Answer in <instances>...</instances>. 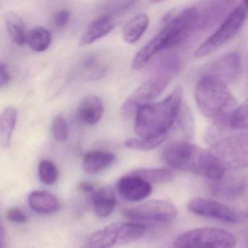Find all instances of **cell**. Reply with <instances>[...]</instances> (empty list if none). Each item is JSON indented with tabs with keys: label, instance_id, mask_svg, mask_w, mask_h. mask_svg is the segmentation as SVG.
<instances>
[{
	"label": "cell",
	"instance_id": "cell-1",
	"mask_svg": "<svg viewBox=\"0 0 248 248\" xmlns=\"http://www.w3.org/2000/svg\"><path fill=\"white\" fill-rule=\"evenodd\" d=\"M200 31V13L197 7H187L166 18L162 30L133 58L132 67L141 69L158 53L188 40Z\"/></svg>",
	"mask_w": 248,
	"mask_h": 248
},
{
	"label": "cell",
	"instance_id": "cell-2",
	"mask_svg": "<svg viewBox=\"0 0 248 248\" xmlns=\"http://www.w3.org/2000/svg\"><path fill=\"white\" fill-rule=\"evenodd\" d=\"M162 159L174 169L195 174L212 181L221 179L225 168L211 152L186 141H172L162 150Z\"/></svg>",
	"mask_w": 248,
	"mask_h": 248
},
{
	"label": "cell",
	"instance_id": "cell-3",
	"mask_svg": "<svg viewBox=\"0 0 248 248\" xmlns=\"http://www.w3.org/2000/svg\"><path fill=\"white\" fill-rule=\"evenodd\" d=\"M182 96V88L177 87L162 101L139 108L135 121L136 135L140 139L165 140L178 117Z\"/></svg>",
	"mask_w": 248,
	"mask_h": 248
},
{
	"label": "cell",
	"instance_id": "cell-4",
	"mask_svg": "<svg viewBox=\"0 0 248 248\" xmlns=\"http://www.w3.org/2000/svg\"><path fill=\"white\" fill-rule=\"evenodd\" d=\"M194 95L200 111L210 118L227 117L237 108L227 85L213 75H204L199 80Z\"/></svg>",
	"mask_w": 248,
	"mask_h": 248
},
{
	"label": "cell",
	"instance_id": "cell-5",
	"mask_svg": "<svg viewBox=\"0 0 248 248\" xmlns=\"http://www.w3.org/2000/svg\"><path fill=\"white\" fill-rule=\"evenodd\" d=\"M145 233L146 226L140 223H111L91 235L82 248H108L128 245L143 237Z\"/></svg>",
	"mask_w": 248,
	"mask_h": 248
},
{
	"label": "cell",
	"instance_id": "cell-6",
	"mask_svg": "<svg viewBox=\"0 0 248 248\" xmlns=\"http://www.w3.org/2000/svg\"><path fill=\"white\" fill-rule=\"evenodd\" d=\"M211 152L225 169L238 170L248 167V130L233 133L212 142Z\"/></svg>",
	"mask_w": 248,
	"mask_h": 248
},
{
	"label": "cell",
	"instance_id": "cell-7",
	"mask_svg": "<svg viewBox=\"0 0 248 248\" xmlns=\"http://www.w3.org/2000/svg\"><path fill=\"white\" fill-rule=\"evenodd\" d=\"M248 16V1H243L232 10L218 29L198 47L194 57H204L218 50L237 34Z\"/></svg>",
	"mask_w": 248,
	"mask_h": 248
},
{
	"label": "cell",
	"instance_id": "cell-8",
	"mask_svg": "<svg viewBox=\"0 0 248 248\" xmlns=\"http://www.w3.org/2000/svg\"><path fill=\"white\" fill-rule=\"evenodd\" d=\"M234 235L217 228H198L184 232L174 242L175 248H234Z\"/></svg>",
	"mask_w": 248,
	"mask_h": 248
},
{
	"label": "cell",
	"instance_id": "cell-9",
	"mask_svg": "<svg viewBox=\"0 0 248 248\" xmlns=\"http://www.w3.org/2000/svg\"><path fill=\"white\" fill-rule=\"evenodd\" d=\"M124 217L133 223H168L178 215V209L172 202L165 200H151L140 205L123 211Z\"/></svg>",
	"mask_w": 248,
	"mask_h": 248
},
{
	"label": "cell",
	"instance_id": "cell-10",
	"mask_svg": "<svg viewBox=\"0 0 248 248\" xmlns=\"http://www.w3.org/2000/svg\"><path fill=\"white\" fill-rule=\"evenodd\" d=\"M172 77L166 74H155L153 78L140 85L127 98L122 107V116L130 118L133 114H136L139 108L150 104L163 92Z\"/></svg>",
	"mask_w": 248,
	"mask_h": 248
},
{
	"label": "cell",
	"instance_id": "cell-11",
	"mask_svg": "<svg viewBox=\"0 0 248 248\" xmlns=\"http://www.w3.org/2000/svg\"><path fill=\"white\" fill-rule=\"evenodd\" d=\"M187 209L193 214L217 219L229 223L240 221L239 215L223 203L208 199L197 197L188 201Z\"/></svg>",
	"mask_w": 248,
	"mask_h": 248
},
{
	"label": "cell",
	"instance_id": "cell-12",
	"mask_svg": "<svg viewBox=\"0 0 248 248\" xmlns=\"http://www.w3.org/2000/svg\"><path fill=\"white\" fill-rule=\"evenodd\" d=\"M242 71V62L237 53H231L219 58L210 65L206 75H213L224 83L234 82Z\"/></svg>",
	"mask_w": 248,
	"mask_h": 248
},
{
	"label": "cell",
	"instance_id": "cell-13",
	"mask_svg": "<svg viewBox=\"0 0 248 248\" xmlns=\"http://www.w3.org/2000/svg\"><path fill=\"white\" fill-rule=\"evenodd\" d=\"M117 188L119 194L128 202L141 201L152 192L151 184L131 172L117 181Z\"/></svg>",
	"mask_w": 248,
	"mask_h": 248
},
{
	"label": "cell",
	"instance_id": "cell-14",
	"mask_svg": "<svg viewBox=\"0 0 248 248\" xmlns=\"http://www.w3.org/2000/svg\"><path fill=\"white\" fill-rule=\"evenodd\" d=\"M115 27V21L111 14H104L90 24L80 39L81 46L92 44L111 32Z\"/></svg>",
	"mask_w": 248,
	"mask_h": 248
},
{
	"label": "cell",
	"instance_id": "cell-15",
	"mask_svg": "<svg viewBox=\"0 0 248 248\" xmlns=\"http://www.w3.org/2000/svg\"><path fill=\"white\" fill-rule=\"evenodd\" d=\"M78 114L81 121L88 125L97 124L104 115V105L101 98L88 95L79 104Z\"/></svg>",
	"mask_w": 248,
	"mask_h": 248
},
{
	"label": "cell",
	"instance_id": "cell-16",
	"mask_svg": "<svg viewBox=\"0 0 248 248\" xmlns=\"http://www.w3.org/2000/svg\"><path fill=\"white\" fill-rule=\"evenodd\" d=\"M28 202L31 210L40 214H51L61 207L57 197L46 191H32L29 196Z\"/></svg>",
	"mask_w": 248,
	"mask_h": 248
},
{
	"label": "cell",
	"instance_id": "cell-17",
	"mask_svg": "<svg viewBox=\"0 0 248 248\" xmlns=\"http://www.w3.org/2000/svg\"><path fill=\"white\" fill-rule=\"evenodd\" d=\"M115 159V155L111 152L104 151L89 152L84 156L82 169L91 175L99 173L111 166Z\"/></svg>",
	"mask_w": 248,
	"mask_h": 248
},
{
	"label": "cell",
	"instance_id": "cell-18",
	"mask_svg": "<svg viewBox=\"0 0 248 248\" xmlns=\"http://www.w3.org/2000/svg\"><path fill=\"white\" fill-rule=\"evenodd\" d=\"M92 200L95 214L99 217H108L115 208V195L110 188H101L95 190L93 193Z\"/></svg>",
	"mask_w": 248,
	"mask_h": 248
},
{
	"label": "cell",
	"instance_id": "cell-19",
	"mask_svg": "<svg viewBox=\"0 0 248 248\" xmlns=\"http://www.w3.org/2000/svg\"><path fill=\"white\" fill-rule=\"evenodd\" d=\"M212 186L213 194L217 197L223 198H232L236 197L243 194L246 189V184L244 181L236 178H227V179L217 180L215 181Z\"/></svg>",
	"mask_w": 248,
	"mask_h": 248
},
{
	"label": "cell",
	"instance_id": "cell-20",
	"mask_svg": "<svg viewBox=\"0 0 248 248\" xmlns=\"http://www.w3.org/2000/svg\"><path fill=\"white\" fill-rule=\"evenodd\" d=\"M149 24V17L144 14L133 17L124 25L123 37L125 43L133 44L142 37Z\"/></svg>",
	"mask_w": 248,
	"mask_h": 248
},
{
	"label": "cell",
	"instance_id": "cell-21",
	"mask_svg": "<svg viewBox=\"0 0 248 248\" xmlns=\"http://www.w3.org/2000/svg\"><path fill=\"white\" fill-rule=\"evenodd\" d=\"M17 111L14 107L5 108L0 117V141L4 148L9 147L16 124Z\"/></svg>",
	"mask_w": 248,
	"mask_h": 248
},
{
	"label": "cell",
	"instance_id": "cell-22",
	"mask_svg": "<svg viewBox=\"0 0 248 248\" xmlns=\"http://www.w3.org/2000/svg\"><path fill=\"white\" fill-rule=\"evenodd\" d=\"M4 19L8 33L16 44L22 46L27 42V36L26 34L24 22L17 14L11 11H8L4 15Z\"/></svg>",
	"mask_w": 248,
	"mask_h": 248
},
{
	"label": "cell",
	"instance_id": "cell-23",
	"mask_svg": "<svg viewBox=\"0 0 248 248\" xmlns=\"http://www.w3.org/2000/svg\"><path fill=\"white\" fill-rule=\"evenodd\" d=\"M51 41L50 31L43 27L34 29L27 36V43L30 48L38 53L47 50Z\"/></svg>",
	"mask_w": 248,
	"mask_h": 248
},
{
	"label": "cell",
	"instance_id": "cell-24",
	"mask_svg": "<svg viewBox=\"0 0 248 248\" xmlns=\"http://www.w3.org/2000/svg\"><path fill=\"white\" fill-rule=\"evenodd\" d=\"M131 173L140 177L149 184H163L169 182L174 177L173 172L168 168L140 169L133 171Z\"/></svg>",
	"mask_w": 248,
	"mask_h": 248
},
{
	"label": "cell",
	"instance_id": "cell-25",
	"mask_svg": "<svg viewBox=\"0 0 248 248\" xmlns=\"http://www.w3.org/2000/svg\"><path fill=\"white\" fill-rule=\"evenodd\" d=\"M38 175L43 184L52 185L59 179V172L54 163L44 159L39 164Z\"/></svg>",
	"mask_w": 248,
	"mask_h": 248
},
{
	"label": "cell",
	"instance_id": "cell-26",
	"mask_svg": "<svg viewBox=\"0 0 248 248\" xmlns=\"http://www.w3.org/2000/svg\"><path fill=\"white\" fill-rule=\"evenodd\" d=\"M229 123L235 130L248 129V98L231 114Z\"/></svg>",
	"mask_w": 248,
	"mask_h": 248
},
{
	"label": "cell",
	"instance_id": "cell-27",
	"mask_svg": "<svg viewBox=\"0 0 248 248\" xmlns=\"http://www.w3.org/2000/svg\"><path fill=\"white\" fill-rule=\"evenodd\" d=\"M163 142L164 140H161V139L151 140V139H140V138H137V139L130 138L124 142V146L133 150L150 151L158 147Z\"/></svg>",
	"mask_w": 248,
	"mask_h": 248
},
{
	"label": "cell",
	"instance_id": "cell-28",
	"mask_svg": "<svg viewBox=\"0 0 248 248\" xmlns=\"http://www.w3.org/2000/svg\"><path fill=\"white\" fill-rule=\"evenodd\" d=\"M53 133L55 139L59 142H64L69 136L67 123L62 116H56L53 120Z\"/></svg>",
	"mask_w": 248,
	"mask_h": 248
},
{
	"label": "cell",
	"instance_id": "cell-29",
	"mask_svg": "<svg viewBox=\"0 0 248 248\" xmlns=\"http://www.w3.org/2000/svg\"><path fill=\"white\" fill-rule=\"evenodd\" d=\"M136 4L133 1H118V2H104L102 5L103 11H107L105 14H113L120 13L133 7Z\"/></svg>",
	"mask_w": 248,
	"mask_h": 248
},
{
	"label": "cell",
	"instance_id": "cell-30",
	"mask_svg": "<svg viewBox=\"0 0 248 248\" xmlns=\"http://www.w3.org/2000/svg\"><path fill=\"white\" fill-rule=\"evenodd\" d=\"M7 217L10 221L16 223H25L27 221V215L18 207H11L7 213Z\"/></svg>",
	"mask_w": 248,
	"mask_h": 248
},
{
	"label": "cell",
	"instance_id": "cell-31",
	"mask_svg": "<svg viewBox=\"0 0 248 248\" xmlns=\"http://www.w3.org/2000/svg\"><path fill=\"white\" fill-rule=\"evenodd\" d=\"M69 19H70V13H69V11L66 9L61 10L56 14V16H55V24L58 27H64L69 23Z\"/></svg>",
	"mask_w": 248,
	"mask_h": 248
},
{
	"label": "cell",
	"instance_id": "cell-32",
	"mask_svg": "<svg viewBox=\"0 0 248 248\" xmlns=\"http://www.w3.org/2000/svg\"><path fill=\"white\" fill-rule=\"evenodd\" d=\"M11 74L8 66L5 63H1L0 65V86L4 88L11 82Z\"/></svg>",
	"mask_w": 248,
	"mask_h": 248
},
{
	"label": "cell",
	"instance_id": "cell-33",
	"mask_svg": "<svg viewBox=\"0 0 248 248\" xmlns=\"http://www.w3.org/2000/svg\"><path fill=\"white\" fill-rule=\"evenodd\" d=\"M79 188L87 193H93L95 191L94 186L90 183H81L79 184Z\"/></svg>",
	"mask_w": 248,
	"mask_h": 248
},
{
	"label": "cell",
	"instance_id": "cell-34",
	"mask_svg": "<svg viewBox=\"0 0 248 248\" xmlns=\"http://www.w3.org/2000/svg\"></svg>",
	"mask_w": 248,
	"mask_h": 248
}]
</instances>
